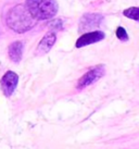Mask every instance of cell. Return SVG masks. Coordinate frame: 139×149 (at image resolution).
I'll return each mask as SVG.
<instances>
[{"instance_id":"obj_1","label":"cell","mask_w":139,"mask_h":149,"mask_svg":"<svg viewBox=\"0 0 139 149\" xmlns=\"http://www.w3.org/2000/svg\"><path fill=\"white\" fill-rule=\"evenodd\" d=\"M6 22L9 29L19 34H23L35 27L37 21L34 19L25 4H17L7 13Z\"/></svg>"},{"instance_id":"obj_2","label":"cell","mask_w":139,"mask_h":149,"mask_svg":"<svg viewBox=\"0 0 139 149\" xmlns=\"http://www.w3.org/2000/svg\"><path fill=\"white\" fill-rule=\"evenodd\" d=\"M25 7L36 21L50 20L59 10L56 0H25Z\"/></svg>"},{"instance_id":"obj_3","label":"cell","mask_w":139,"mask_h":149,"mask_svg":"<svg viewBox=\"0 0 139 149\" xmlns=\"http://www.w3.org/2000/svg\"><path fill=\"white\" fill-rule=\"evenodd\" d=\"M102 14L98 13H85L78 23V32L79 33H88L91 29H96L99 27L103 21Z\"/></svg>"},{"instance_id":"obj_4","label":"cell","mask_w":139,"mask_h":149,"mask_svg":"<svg viewBox=\"0 0 139 149\" xmlns=\"http://www.w3.org/2000/svg\"><path fill=\"white\" fill-rule=\"evenodd\" d=\"M104 73H106V69H104L103 65L95 66V68H92L90 71L85 73L81 79H78L76 88L77 89H84V88H86V87H88L91 84L98 82L99 79L104 75Z\"/></svg>"},{"instance_id":"obj_5","label":"cell","mask_w":139,"mask_h":149,"mask_svg":"<svg viewBox=\"0 0 139 149\" xmlns=\"http://www.w3.org/2000/svg\"><path fill=\"white\" fill-rule=\"evenodd\" d=\"M19 83V76L13 71L6 72L4 75L0 79V88L6 97H10L12 95Z\"/></svg>"},{"instance_id":"obj_6","label":"cell","mask_w":139,"mask_h":149,"mask_svg":"<svg viewBox=\"0 0 139 149\" xmlns=\"http://www.w3.org/2000/svg\"><path fill=\"white\" fill-rule=\"evenodd\" d=\"M104 38H106V34L103 32H101V31H91V32L83 34L82 36L76 40L75 47L76 48H82L85 46L101 42Z\"/></svg>"},{"instance_id":"obj_7","label":"cell","mask_w":139,"mask_h":149,"mask_svg":"<svg viewBox=\"0 0 139 149\" xmlns=\"http://www.w3.org/2000/svg\"><path fill=\"white\" fill-rule=\"evenodd\" d=\"M56 40H57L56 34L52 33V32L48 33L46 36H44V37L41 38V40L39 42L38 46H37L35 54L38 56V57H40V56L48 54L50 50H51V48L53 47V45L56 44Z\"/></svg>"},{"instance_id":"obj_8","label":"cell","mask_w":139,"mask_h":149,"mask_svg":"<svg viewBox=\"0 0 139 149\" xmlns=\"http://www.w3.org/2000/svg\"><path fill=\"white\" fill-rule=\"evenodd\" d=\"M23 49H24V44L20 40H17V42H13L12 44H10V46L8 47V54L12 62H20L21 59H22V54H23Z\"/></svg>"},{"instance_id":"obj_9","label":"cell","mask_w":139,"mask_h":149,"mask_svg":"<svg viewBox=\"0 0 139 149\" xmlns=\"http://www.w3.org/2000/svg\"><path fill=\"white\" fill-rule=\"evenodd\" d=\"M138 12H139V10L137 7H131V8H128V9H125V10L123 11V14L126 17H128V19H131V20H134V21L138 22L139 21Z\"/></svg>"},{"instance_id":"obj_10","label":"cell","mask_w":139,"mask_h":149,"mask_svg":"<svg viewBox=\"0 0 139 149\" xmlns=\"http://www.w3.org/2000/svg\"><path fill=\"white\" fill-rule=\"evenodd\" d=\"M48 27L51 29V32L54 33V31H61L63 29V23L60 19H54L48 23Z\"/></svg>"},{"instance_id":"obj_11","label":"cell","mask_w":139,"mask_h":149,"mask_svg":"<svg viewBox=\"0 0 139 149\" xmlns=\"http://www.w3.org/2000/svg\"><path fill=\"white\" fill-rule=\"evenodd\" d=\"M116 37L119 38L120 40H122V42H127L128 40V34H127L126 29L122 27V26H119L117 29H116Z\"/></svg>"}]
</instances>
